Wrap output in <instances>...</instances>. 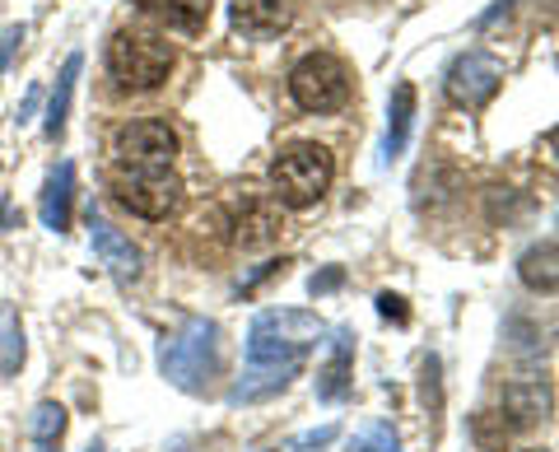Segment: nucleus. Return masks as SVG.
<instances>
[{
	"mask_svg": "<svg viewBox=\"0 0 559 452\" xmlns=\"http://www.w3.org/2000/svg\"><path fill=\"white\" fill-rule=\"evenodd\" d=\"M108 71H112V80L121 84V90H135V94L159 90V84L168 80V71H173V47L164 38H154V33L121 28L108 43Z\"/></svg>",
	"mask_w": 559,
	"mask_h": 452,
	"instance_id": "nucleus-4",
	"label": "nucleus"
},
{
	"mask_svg": "<svg viewBox=\"0 0 559 452\" xmlns=\"http://www.w3.org/2000/svg\"><path fill=\"white\" fill-rule=\"evenodd\" d=\"M159 369L178 392L201 396L210 382L224 369V341H219V322L210 318H187L178 332L159 345Z\"/></svg>",
	"mask_w": 559,
	"mask_h": 452,
	"instance_id": "nucleus-2",
	"label": "nucleus"
},
{
	"mask_svg": "<svg viewBox=\"0 0 559 452\" xmlns=\"http://www.w3.org/2000/svg\"><path fill=\"white\" fill-rule=\"evenodd\" d=\"M285 266H289V262H285V257H280V262H266V266H257L252 275H242V285H238V289H242V294H248V289H257V281H266V275H275V271H285Z\"/></svg>",
	"mask_w": 559,
	"mask_h": 452,
	"instance_id": "nucleus-27",
	"label": "nucleus"
},
{
	"mask_svg": "<svg viewBox=\"0 0 559 452\" xmlns=\"http://www.w3.org/2000/svg\"><path fill=\"white\" fill-rule=\"evenodd\" d=\"M90 452H103V448H98V443H94V448H90Z\"/></svg>",
	"mask_w": 559,
	"mask_h": 452,
	"instance_id": "nucleus-29",
	"label": "nucleus"
},
{
	"mask_svg": "<svg viewBox=\"0 0 559 452\" xmlns=\"http://www.w3.org/2000/svg\"><path fill=\"white\" fill-rule=\"evenodd\" d=\"M80 66H84V57L80 51H70L66 57V66H61V75H57V90H51V103H47V135L57 141V135L66 131V117H70V98H75V80H80Z\"/></svg>",
	"mask_w": 559,
	"mask_h": 452,
	"instance_id": "nucleus-17",
	"label": "nucleus"
},
{
	"mask_svg": "<svg viewBox=\"0 0 559 452\" xmlns=\"http://www.w3.org/2000/svg\"><path fill=\"white\" fill-rule=\"evenodd\" d=\"M499 80H503V66L495 57H485V51H462V57L448 66L443 90L457 108H485V103L499 94Z\"/></svg>",
	"mask_w": 559,
	"mask_h": 452,
	"instance_id": "nucleus-8",
	"label": "nucleus"
},
{
	"mask_svg": "<svg viewBox=\"0 0 559 452\" xmlns=\"http://www.w3.org/2000/svg\"><path fill=\"white\" fill-rule=\"evenodd\" d=\"M476 439L485 443V452H503V433L495 429V420H489V415H476Z\"/></svg>",
	"mask_w": 559,
	"mask_h": 452,
	"instance_id": "nucleus-25",
	"label": "nucleus"
},
{
	"mask_svg": "<svg viewBox=\"0 0 559 452\" xmlns=\"http://www.w3.org/2000/svg\"><path fill=\"white\" fill-rule=\"evenodd\" d=\"M140 10L178 33H201L210 10H215V0H140Z\"/></svg>",
	"mask_w": 559,
	"mask_h": 452,
	"instance_id": "nucleus-16",
	"label": "nucleus"
},
{
	"mask_svg": "<svg viewBox=\"0 0 559 452\" xmlns=\"http://www.w3.org/2000/svg\"><path fill=\"white\" fill-rule=\"evenodd\" d=\"M326 326L318 322V312H304V308L257 312L248 326V364H242V378L229 388V406H248L289 388V378L304 373V359Z\"/></svg>",
	"mask_w": 559,
	"mask_h": 452,
	"instance_id": "nucleus-1",
	"label": "nucleus"
},
{
	"mask_svg": "<svg viewBox=\"0 0 559 452\" xmlns=\"http://www.w3.org/2000/svg\"><path fill=\"white\" fill-rule=\"evenodd\" d=\"M28 429H33V448H38V452H57V448H61V433H66V406L38 402Z\"/></svg>",
	"mask_w": 559,
	"mask_h": 452,
	"instance_id": "nucleus-19",
	"label": "nucleus"
},
{
	"mask_svg": "<svg viewBox=\"0 0 559 452\" xmlns=\"http://www.w3.org/2000/svg\"><path fill=\"white\" fill-rule=\"evenodd\" d=\"M336 433H341L336 425H322V429H312V433H304V439H294V443H289V452H312V448H326L331 439H336Z\"/></svg>",
	"mask_w": 559,
	"mask_h": 452,
	"instance_id": "nucleus-24",
	"label": "nucleus"
},
{
	"mask_svg": "<svg viewBox=\"0 0 559 452\" xmlns=\"http://www.w3.org/2000/svg\"><path fill=\"white\" fill-rule=\"evenodd\" d=\"M331 178H336V159L331 150L318 141H294L275 154L271 164V187H275V201L289 205V211H308L326 197Z\"/></svg>",
	"mask_w": 559,
	"mask_h": 452,
	"instance_id": "nucleus-3",
	"label": "nucleus"
},
{
	"mask_svg": "<svg viewBox=\"0 0 559 452\" xmlns=\"http://www.w3.org/2000/svg\"><path fill=\"white\" fill-rule=\"evenodd\" d=\"M518 275H522V285H527V289L555 294V281H559V271H555V238H546V242H536V248L522 252Z\"/></svg>",
	"mask_w": 559,
	"mask_h": 452,
	"instance_id": "nucleus-18",
	"label": "nucleus"
},
{
	"mask_svg": "<svg viewBox=\"0 0 559 452\" xmlns=\"http://www.w3.org/2000/svg\"><path fill=\"white\" fill-rule=\"evenodd\" d=\"M341 285H345V271L341 266H326L322 275H312V281H308L312 294H331V289H341Z\"/></svg>",
	"mask_w": 559,
	"mask_h": 452,
	"instance_id": "nucleus-26",
	"label": "nucleus"
},
{
	"mask_svg": "<svg viewBox=\"0 0 559 452\" xmlns=\"http://www.w3.org/2000/svg\"><path fill=\"white\" fill-rule=\"evenodd\" d=\"M24 364V326L14 312H0V373H20Z\"/></svg>",
	"mask_w": 559,
	"mask_h": 452,
	"instance_id": "nucleus-20",
	"label": "nucleus"
},
{
	"mask_svg": "<svg viewBox=\"0 0 559 452\" xmlns=\"http://www.w3.org/2000/svg\"><path fill=\"white\" fill-rule=\"evenodd\" d=\"M349 369H355V332L336 326L331 332V355L318 369V402H341L349 392Z\"/></svg>",
	"mask_w": 559,
	"mask_h": 452,
	"instance_id": "nucleus-11",
	"label": "nucleus"
},
{
	"mask_svg": "<svg viewBox=\"0 0 559 452\" xmlns=\"http://www.w3.org/2000/svg\"><path fill=\"white\" fill-rule=\"evenodd\" d=\"M229 14H234V28L248 33V38H275L294 20L289 0H234Z\"/></svg>",
	"mask_w": 559,
	"mask_h": 452,
	"instance_id": "nucleus-12",
	"label": "nucleus"
},
{
	"mask_svg": "<svg viewBox=\"0 0 559 452\" xmlns=\"http://www.w3.org/2000/svg\"><path fill=\"white\" fill-rule=\"evenodd\" d=\"M275 234H280L275 205L242 201V211L234 215V242H242V248H266V242H275Z\"/></svg>",
	"mask_w": 559,
	"mask_h": 452,
	"instance_id": "nucleus-15",
	"label": "nucleus"
},
{
	"mask_svg": "<svg viewBox=\"0 0 559 452\" xmlns=\"http://www.w3.org/2000/svg\"><path fill=\"white\" fill-rule=\"evenodd\" d=\"M527 452H550V448H527Z\"/></svg>",
	"mask_w": 559,
	"mask_h": 452,
	"instance_id": "nucleus-28",
	"label": "nucleus"
},
{
	"mask_svg": "<svg viewBox=\"0 0 559 452\" xmlns=\"http://www.w3.org/2000/svg\"><path fill=\"white\" fill-rule=\"evenodd\" d=\"M289 98L304 112H336L349 98V71L336 57H326V51H308L289 71Z\"/></svg>",
	"mask_w": 559,
	"mask_h": 452,
	"instance_id": "nucleus-5",
	"label": "nucleus"
},
{
	"mask_svg": "<svg viewBox=\"0 0 559 452\" xmlns=\"http://www.w3.org/2000/svg\"><path fill=\"white\" fill-rule=\"evenodd\" d=\"M425 406L439 415V406H443V396H439V359H425Z\"/></svg>",
	"mask_w": 559,
	"mask_h": 452,
	"instance_id": "nucleus-23",
	"label": "nucleus"
},
{
	"mask_svg": "<svg viewBox=\"0 0 559 452\" xmlns=\"http://www.w3.org/2000/svg\"><path fill=\"white\" fill-rule=\"evenodd\" d=\"M70 205H75V164H61L57 173L47 178V191H43V205L38 215L51 234H66L70 224Z\"/></svg>",
	"mask_w": 559,
	"mask_h": 452,
	"instance_id": "nucleus-13",
	"label": "nucleus"
},
{
	"mask_svg": "<svg viewBox=\"0 0 559 452\" xmlns=\"http://www.w3.org/2000/svg\"><path fill=\"white\" fill-rule=\"evenodd\" d=\"M378 312H382V318H388V322H396V326H406V322H411V308H406V299H401V294H388V289L378 294Z\"/></svg>",
	"mask_w": 559,
	"mask_h": 452,
	"instance_id": "nucleus-22",
	"label": "nucleus"
},
{
	"mask_svg": "<svg viewBox=\"0 0 559 452\" xmlns=\"http://www.w3.org/2000/svg\"><path fill=\"white\" fill-rule=\"evenodd\" d=\"M355 452H401V439H396V429L392 425H369V429H364L359 433V439H355Z\"/></svg>",
	"mask_w": 559,
	"mask_h": 452,
	"instance_id": "nucleus-21",
	"label": "nucleus"
},
{
	"mask_svg": "<svg viewBox=\"0 0 559 452\" xmlns=\"http://www.w3.org/2000/svg\"><path fill=\"white\" fill-rule=\"evenodd\" d=\"M112 154L121 168H135V173H150V168H168L178 159V131L168 127V121H127V127H117L112 135Z\"/></svg>",
	"mask_w": 559,
	"mask_h": 452,
	"instance_id": "nucleus-6",
	"label": "nucleus"
},
{
	"mask_svg": "<svg viewBox=\"0 0 559 452\" xmlns=\"http://www.w3.org/2000/svg\"><path fill=\"white\" fill-rule=\"evenodd\" d=\"M112 197L140 219H168L182 201V182L173 178L168 168H150V173L131 168V173H117L112 178Z\"/></svg>",
	"mask_w": 559,
	"mask_h": 452,
	"instance_id": "nucleus-7",
	"label": "nucleus"
},
{
	"mask_svg": "<svg viewBox=\"0 0 559 452\" xmlns=\"http://www.w3.org/2000/svg\"><path fill=\"white\" fill-rule=\"evenodd\" d=\"M550 406H555V396H550L546 378H518V382L503 388V415H509L513 429H527L536 420H546Z\"/></svg>",
	"mask_w": 559,
	"mask_h": 452,
	"instance_id": "nucleus-10",
	"label": "nucleus"
},
{
	"mask_svg": "<svg viewBox=\"0 0 559 452\" xmlns=\"http://www.w3.org/2000/svg\"><path fill=\"white\" fill-rule=\"evenodd\" d=\"M411 127H415V84L401 80L388 103V141H382V159L388 164L411 145Z\"/></svg>",
	"mask_w": 559,
	"mask_h": 452,
	"instance_id": "nucleus-14",
	"label": "nucleus"
},
{
	"mask_svg": "<svg viewBox=\"0 0 559 452\" xmlns=\"http://www.w3.org/2000/svg\"><path fill=\"white\" fill-rule=\"evenodd\" d=\"M178 452H182V448H178Z\"/></svg>",
	"mask_w": 559,
	"mask_h": 452,
	"instance_id": "nucleus-30",
	"label": "nucleus"
},
{
	"mask_svg": "<svg viewBox=\"0 0 559 452\" xmlns=\"http://www.w3.org/2000/svg\"><path fill=\"white\" fill-rule=\"evenodd\" d=\"M90 248H94L98 262L117 275V281H135L140 275V248L94 211H90Z\"/></svg>",
	"mask_w": 559,
	"mask_h": 452,
	"instance_id": "nucleus-9",
	"label": "nucleus"
}]
</instances>
